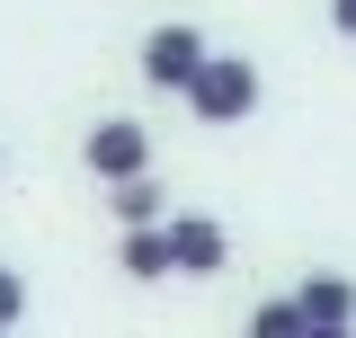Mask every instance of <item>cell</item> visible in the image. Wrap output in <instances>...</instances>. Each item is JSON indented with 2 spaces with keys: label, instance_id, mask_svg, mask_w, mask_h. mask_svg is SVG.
Instances as JSON below:
<instances>
[{
  "label": "cell",
  "instance_id": "obj_1",
  "mask_svg": "<svg viewBox=\"0 0 356 338\" xmlns=\"http://www.w3.org/2000/svg\"><path fill=\"white\" fill-rule=\"evenodd\" d=\"M259 63L250 54H205V72L187 81V116L196 125H250L259 116Z\"/></svg>",
  "mask_w": 356,
  "mask_h": 338
},
{
  "label": "cell",
  "instance_id": "obj_2",
  "mask_svg": "<svg viewBox=\"0 0 356 338\" xmlns=\"http://www.w3.org/2000/svg\"><path fill=\"white\" fill-rule=\"evenodd\" d=\"M205 54H214V45H205V27L170 18V27H152V36H143V81L170 89V98H187V81L205 72Z\"/></svg>",
  "mask_w": 356,
  "mask_h": 338
},
{
  "label": "cell",
  "instance_id": "obj_3",
  "mask_svg": "<svg viewBox=\"0 0 356 338\" xmlns=\"http://www.w3.org/2000/svg\"><path fill=\"white\" fill-rule=\"evenodd\" d=\"M81 161H89V178L125 187V178H143V169H152V134L134 125V116H98V125L81 134Z\"/></svg>",
  "mask_w": 356,
  "mask_h": 338
},
{
  "label": "cell",
  "instance_id": "obj_4",
  "mask_svg": "<svg viewBox=\"0 0 356 338\" xmlns=\"http://www.w3.org/2000/svg\"><path fill=\"white\" fill-rule=\"evenodd\" d=\"M161 232H170V267H178V276H222V267H232L222 214H170Z\"/></svg>",
  "mask_w": 356,
  "mask_h": 338
},
{
  "label": "cell",
  "instance_id": "obj_5",
  "mask_svg": "<svg viewBox=\"0 0 356 338\" xmlns=\"http://www.w3.org/2000/svg\"><path fill=\"white\" fill-rule=\"evenodd\" d=\"M294 303H303L312 330H356V276H339V267H312L294 285Z\"/></svg>",
  "mask_w": 356,
  "mask_h": 338
},
{
  "label": "cell",
  "instance_id": "obj_6",
  "mask_svg": "<svg viewBox=\"0 0 356 338\" xmlns=\"http://www.w3.org/2000/svg\"><path fill=\"white\" fill-rule=\"evenodd\" d=\"M116 267H125L134 285H161V276H178V267H170V232H161V223L125 232V241H116Z\"/></svg>",
  "mask_w": 356,
  "mask_h": 338
},
{
  "label": "cell",
  "instance_id": "obj_7",
  "mask_svg": "<svg viewBox=\"0 0 356 338\" xmlns=\"http://www.w3.org/2000/svg\"><path fill=\"white\" fill-rule=\"evenodd\" d=\"M107 205H116V223H125V232H143V223H170V196H161V178H152V169H143V178H125Z\"/></svg>",
  "mask_w": 356,
  "mask_h": 338
},
{
  "label": "cell",
  "instance_id": "obj_8",
  "mask_svg": "<svg viewBox=\"0 0 356 338\" xmlns=\"http://www.w3.org/2000/svg\"><path fill=\"white\" fill-rule=\"evenodd\" d=\"M250 338H312V321H303L294 294H267L259 312H250Z\"/></svg>",
  "mask_w": 356,
  "mask_h": 338
},
{
  "label": "cell",
  "instance_id": "obj_9",
  "mask_svg": "<svg viewBox=\"0 0 356 338\" xmlns=\"http://www.w3.org/2000/svg\"><path fill=\"white\" fill-rule=\"evenodd\" d=\"M18 321H27V276H18V267H0V338L18 330Z\"/></svg>",
  "mask_w": 356,
  "mask_h": 338
},
{
  "label": "cell",
  "instance_id": "obj_10",
  "mask_svg": "<svg viewBox=\"0 0 356 338\" xmlns=\"http://www.w3.org/2000/svg\"><path fill=\"white\" fill-rule=\"evenodd\" d=\"M330 36H339V45H356V0H330Z\"/></svg>",
  "mask_w": 356,
  "mask_h": 338
},
{
  "label": "cell",
  "instance_id": "obj_11",
  "mask_svg": "<svg viewBox=\"0 0 356 338\" xmlns=\"http://www.w3.org/2000/svg\"><path fill=\"white\" fill-rule=\"evenodd\" d=\"M312 338H356V330H312Z\"/></svg>",
  "mask_w": 356,
  "mask_h": 338
},
{
  "label": "cell",
  "instance_id": "obj_12",
  "mask_svg": "<svg viewBox=\"0 0 356 338\" xmlns=\"http://www.w3.org/2000/svg\"><path fill=\"white\" fill-rule=\"evenodd\" d=\"M0 169H9V161H0Z\"/></svg>",
  "mask_w": 356,
  "mask_h": 338
}]
</instances>
